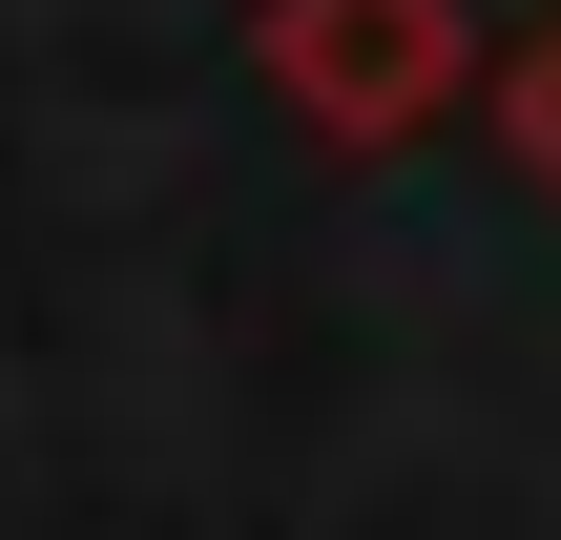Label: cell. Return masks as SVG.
<instances>
[{
  "label": "cell",
  "mask_w": 561,
  "mask_h": 540,
  "mask_svg": "<svg viewBox=\"0 0 561 540\" xmlns=\"http://www.w3.org/2000/svg\"><path fill=\"white\" fill-rule=\"evenodd\" d=\"M541 146H561V62H541Z\"/></svg>",
  "instance_id": "cell-1"
}]
</instances>
